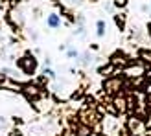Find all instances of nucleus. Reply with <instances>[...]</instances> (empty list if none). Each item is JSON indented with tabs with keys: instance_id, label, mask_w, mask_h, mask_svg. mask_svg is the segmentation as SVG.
Masks as SVG:
<instances>
[{
	"instance_id": "f257e3e1",
	"label": "nucleus",
	"mask_w": 151,
	"mask_h": 136,
	"mask_svg": "<svg viewBox=\"0 0 151 136\" xmlns=\"http://www.w3.org/2000/svg\"><path fill=\"white\" fill-rule=\"evenodd\" d=\"M17 66L20 68V72L24 74V75H33L37 72L39 63H37V59L32 54H26V55H22L19 61H17Z\"/></svg>"
},
{
	"instance_id": "f03ea898",
	"label": "nucleus",
	"mask_w": 151,
	"mask_h": 136,
	"mask_svg": "<svg viewBox=\"0 0 151 136\" xmlns=\"http://www.w3.org/2000/svg\"><path fill=\"white\" fill-rule=\"evenodd\" d=\"M146 122L142 120L140 116H131L129 120H127V131H129L131 136H140V134H144L146 132Z\"/></svg>"
},
{
	"instance_id": "7ed1b4c3",
	"label": "nucleus",
	"mask_w": 151,
	"mask_h": 136,
	"mask_svg": "<svg viewBox=\"0 0 151 136\" xmlns=\"http://www.w3.org/2000/svg\"><path fill=\"white\" fill-rule=\"evenodd\" d=\"M79 120H81L85 125L94 127V125H98V122H100V116L96 114V110L90 107V105H85V107L79 110Z\"/></svg>"
},
{
	"instance_id": "20e7f679",
	"label": "nucleus",
	"mask_w": 151,
	"mask_h": 136,
	"mask_svg": "<svg viewBox=\"0 0 151 136\" xmlns=\"http://www.w3.org/2000/svg\"><path fill=\"white\" fill-rule=\"evenodd\" d=\"M122 87H124V81H122V77H118V75H111V77H107V79L103 81L105 94H114L116 96Z\"/></svg>"
},
{
	"instance_id": "39448f33",
	"label": "nucleus",
	"mask_w": 151,
	"mask_h": 136,
	"mask_svg": "<svg viewBox=\"0 0 151 136\" xmlns=\"http://www.w3.org/2000/svg\"><path fill=\"white\" fill-rule=\"evenodd\" d=\"M22 92H24L26 99H29V101H37L41 97V88L37 85H24L22 87Z\"/></svg>"
},
{
	"instance_id": "423d86ee",
	"label": "nucleus",
	"mask_w": 151,
	"mask_h": 136,
	"mask_svg": "<svg viewBox=\"0 0 151 136\" xmlns=\"http://www.w3.org/2000/svg\"><path fill=\"white\" fill-rule=\"evenodd\" d=\"M112 105H114V110L120 112V114H125L127 110H129V105H127V97L124 96H114V99H112Z\"/></svg>"
},
{
	"instance_id": "0eeeda50",
	"label": "nucleus",
	"mask_w": 151,
	"mask_h": 136,
	"mask_svg": "<svg viewBox=\"0 0 151 136\" xmlns=\"http://www.w3.org/2000/svg\"><path fill=\"white\" fill-rule=\"evenodd\" d=\"M146 70H144V66L142 64H131V66H127L125 68V74L129 75V77H138V75H142Z\"/></svg>"
},
{
	"instance_id": "6e6552de",
	"label": "nucleus",
	"mask_w": 151,
	"mask_h": 136,
	"mask_svg": "<svg viewBox=\"0 0 151 136\" xmlns=\"http://www.w3.org/2000/svg\"><path fill=\"white\" fill-rule=\"evenodd\" d=\"M46 24L50 28H59V26H61V19H59V15L57 13H50L46 17Z\"/></svg>"
},
{
	"instance_id": "1a4fd4ad",
	"label": "nucleus",
	"mask_w": 151,
	"mask_h": 136,
	"mask_svg": "<svg viewBox=\"0 0 151 136\" xmlns=\"http://www.w3.org/2000/svg\"><path fill=\"white\" fill-rule=\"evenodd\" d=\"M125 20H127V17L124 13H116L114 15V24H116V28L120 29V31H124L125 29Z\"/></svg>"
},
{
	"instance_id": "9d476101",
	"label": "nucleus",
	"mask_w": 151,
	"mask_h": 136,
	"mask_svg": "<svg viewBox=\"0 0 151 136\" xmlns=\"http://www.w3.org/2000/svg\"><path fill=\"white\" fill-rule=\"evenodd\" d=\"M112 72H116V68L112 66L111 63H109L107 66H101V68H98V74H100V75H103V77H111V75H112Z\"/></svg>"
},
{
	"instance_id": "9b49d317",
	"label": "nucleus",
	"mask_w": 151,
	"mask_h": 136,
	"mask_svg": "<svg viewBox=\"0 0 151 136\" xmlns=\"http://www.w3.org/2000/svg\"><path fill=\"white\" fill-rule=\"evenodd\" d=\"M90 134V127L81 123V125H76V136H88Z\"/></svg>"
},
{
	"instance_id": "f8f14e48",
	"label": "nucleus",
	"mask_w": 151,
	"mask_h": 136,
	"mask_svg": "<svg viewBox=\"0 0 151 136\" xmlns=\"http://www.w3.org/2000/svg\"><path fill=\"white\" fill-rule=\"evenodd\" d=\"M111 64H112V66L116 68L118 64H122V66H124V64H127V61H125V59H124V55H122V54H116L114 57H112V61H111Z\"/></svg>"
},
{
	"instance_id": "ddd939ff",
	"label": "nucleus",
	"mask_w": 151,
	"mask_h": 136,
	"mask_svg": "<svg viewBox=\"0 0 151 136\" xmlns=\"http://www.w3.org/2000/svg\"><path fill=\"white\" fill-rule=\"evenodd\" d=\"M0 74H4V75H7L9 79H20V75L15 72V70H11V68H2V72Z\"/></svg>"
},
{
	"instance_id": "4468645a",
	"label": "nucleus",
	"mask_w": 151,
	"mask_h": 136,
	"mask_svg": "<svg viewBox=\"0 0 151 136\" xmlns=\"http://www.w3.org/2000/svg\"><path fill=\"white\" fill-rule=\"evenodd\" d=\"M138 57L142 59V61H146L151 64V50H140L138 52Z\"/></svg>"
},
{
	"instance_id": "2eb2a0df",
	"label": "nucleus",
	"mask_w": 151,
	"mask_h": 136,
	"mask_svg": "<svg viewBox=\"0 0 151 136\" xmlns=\"http://www.w3.org/2000/svg\"><path fill=\"white\" fill-rule=\"evenodd\" d=\"M79 63H81V64H85V66H87V64H90V63H92V55H90L88 52L81 54V55H79Z\"/></svg>"
},
{
	"instance_id": "dca6fc26",
	"label": "nucleus",
	"mask_w": 151,
	"mask_h": 136,
	"mask_svg": "<svg viewBox=\"0 0 151 136\" xmlns=\"http://www.w3.org/2000/svg\"><path fill=\"white\" fill-rule=\"evenodd\" d=\"M96 29H98V35L103 37V35H105V29H107V24H105L103 20H98V22H96Z\"/></svg>"
},
{
	"instance_id": "f3484780",
	"label": "nucleus",
	"mask_w": 151,
	"mask_h": 136,
	"mask_svg": "<svg viewBox=\"0 0 151 136\" xmlns=\"http://www.w3.org/2000/svg\"><path fill=\"white\" fill-rule=\"evenodd\" d=\"M127 4H129V0H114V6L118 7V9H124V7H127Z\"/></svg>"
},
{
	"instance_id": "a211bd4d",
	"label": "nucleus",
	"mask_w": 151,
	"mask_h": 136,
	"mask_svg": "<svg viewBox=\"0 0 151 136\" xmlns=\"http://www.w3.org/2000/svg\"><path fill=\"white\" fill-rule=\"evenodd\" d=\"M44 75H48L50 79H55V72L52 68H46V66H44Z\"/></svg>"
},
{
	"instance_id": "6ab92c4d",
	"label": "nucleus",
	"mask_w": 151,
	"mask_h": 136,
	"mask_svg": "<svg viewBox=\"0 0 151 136\" xmlns=\"http://www.w3.org/2000/svg\"><path fill=\"white\" fill-rule=\"evenodd\" d=\"M81 96H83V88H79V90H76V92L72 94V99H79Z\"/></svg>"
},
{
	"instance_id": "aec40b11",
	"label": "nucleus",
	"mask_w": 151,
	"mask_h": 136,
	"mask_svg": "<svg viewBox=\"0 0 151 136\" xmlns=\"http://www.w3.org/2000/svg\"><path fill=\"white\" fill-rule=\"evenodd\" d=\"M6 127H7V120L0 116V129H6Z\"/></svg>"
},
{
	"instance_id": "412c9836",
	"label": "nucleus",
	"mask_w": 151,
	"mask_h": 136,
	"mask_svg": "<svg viewBox=\"0 0 151 136\" xmlns=\"http://www.w3.org/2000/svg\"><path fill=\"white\" fill-rule=\"evenodd\" d=\"M68 57H78V52H76L74 48H70L68 50Z\"/></svg>"
},
{
	"instance_id": "4be33fe9",
	"label": "nucleus",
	"mask_w": 151,
	"mask_h": 136,
	"mask_svg": "<svg viewBox=\"0 0 151 136\" xmlns=\"http://www.w3.org/2000/svg\"><path fill=\"white\" fill-rule=\"evenodd\" d=\"M9 136H22V132H20L19 129H15V131H11V132H9Z\"/></svg>"
},
{
	"instance_id": "5701e85b",
	"label": "nucleus",
	"mask_w": 151,
	"mask_h": 136,
	"mask_svg": "<svg viewBox=\"0 0 151 136\" xmlns=\"http://www.w3.org/2000/svg\"><path fill=\"white\" fill-rule=\"evenodd\" d=\"M66 2H68V6H78L79 0H66Z\"/></svg>"
},
{
	"instance_id": "b1692460",
	"label": "nucleus",
	"mask_w": 151,
	"mask_h": 136,
	"mask_svg": "<svg viewBox=\"0 0 151 136\" xmlns=\"http://www.w3.org/2000/svg\"><path fill=\"white\" fill-rule=\"evenodd\" d=\"M146 7H147L146 13H149V15H151V0H149V4H146Z\"/></svg>"
},
{
	"instance_id": "393cba45",
	"label": "nucleus",
	"mask_w": 151,
	"mask_h": 136,
	"mask_svg": "<svg viewBox=\"0 0 151 136\" xmlns=\"http://www.w3.org/2000/svg\"><path fill=\"white\" fill-rule=\"evenodd\" d=\"M146 103H147V109H149V107H151V92H149V96H147V101H146Z\"/></svg>"
},
{
	"instance_id": "a878e982",
	"label": "nucleus",
	"mask_w": 151,
	"mask_h": 136,
	"mask_svg": "<svg viewBox=\"0 0 151 136\" xmlns=\"http://www.w3.org/2000/svg\"><path fill=\"white\" fill-rule=\"evenodd\" d=\"M120 132H122L120 136H129V131H127V129H125V131H120Z\"/></svg>"
},
{
	"instance_id": "bb28decb",
	"label": "nucleus",
	"mask_w": 151,
	"mask_h": 136,
	"mask_svg": "<svg viewBox=\"0 0 151 136\" xmlns=\"http://www.w3.org/2000/svg\"><path fill=\"white\" fill-rule=\"evenodd\" d=\"M146 127H149V129H151V112H149V120H147V123H146Z\"/></svg>"
},
{
	"instance_id": "cd10ccee",
	"label": "nucleus",
	"mask_w": 151,
	"mask_h": 136,
	"mask_svg": "<svg viewBox=\"0 0 151 136\" xmlns=\"http://www.w3.org/2000/svg\"><path fill=\"white\" fill-rule=\"evenodd\" d=\"M147 31H149V37H151V22L147 24Z\"/></svg>"
},
{
	"instance_id": "c85d7f7f",
	"label": "nucleus",
	"mask_w": 151,
	"mask_h": 136,
	"mask_svg": "<svg viewBox=\"0 0 151 136\" xmlns=\"http://www.w3.org/2000/svg\"><path fill=\"white\" fill-rule=\"evenodd\" d=\"M96 136H107V134H103V132H98V134H96Z\"/></svg>"
},
{
	"instance_id": "c756f323",
	"label": "nucleus",
	"mask_w": 151,
	"mask_h": 136,
	"mask_svg": "<svg viewBox=\"0 0 151 136\" xmlns=\"http://www.w3.org/2000/svg\"><path fill=\"white\" fill-rule=\"evenodd\" d=\"M146 75H147V77H149V79H151V74H146Z\"/></svg>"
},
{
	"instance_id": "7c9ffc66",
	"label": "nucleus",
	"mask_w": 151,
	"mask_h": 136,
	"mask_svg": "<svg viewBox=\"0 0 151 136\" xmlns=\"http://www.w3.org/2000/svg\"><path fill=\"white\" fill-rule=\"evenodd\" d=\"M52 2H57V0H52Z\"/></svg>"
},
{
	"instance_id": "2f4dec72",
	"label": "nucleus",
	"mask_w": 151,
	"mask_h": 136,
	"mask_svg": "<svg viewBox=\"0 0 151 136\" xmlns=\"http://www.w3.org/2000/svg\"><path fill=\"white\" fill-rule=\"evenodd\" d=\"M147 136H151V132H149V134H147Z\"/></svg>"
}]
</instances>
